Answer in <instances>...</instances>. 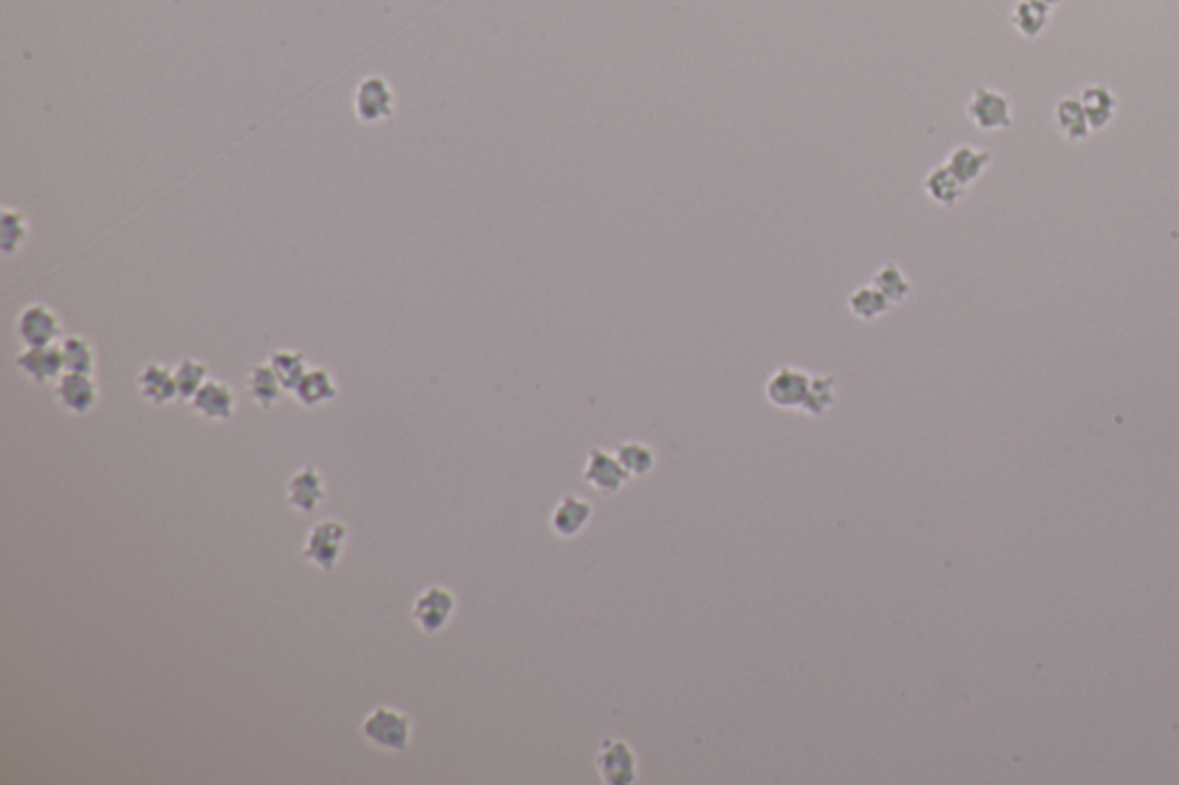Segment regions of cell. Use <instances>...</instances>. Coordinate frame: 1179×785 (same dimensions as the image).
<instances>
[{"label":"cell","mask_w":1179,"mask_h":785,"mask_svg":"<svg viewBox=\"0 0 1179 785\" xmlns=\"http://www.w3.org/2000/svg\"><path fill=\"white\" fill-rule=\"evenodd\" d=\"M848 309L855 318L869 323V320L885 316L887 311L892 309V304H889L887 297L882 295L876 286L866 284L855 288V291L848 295Z\"/></svg>","instance_id":"26"},{"label":"cell","mask_w":1179,"mask_h":785,"mask_svg":"<svg viewBox=\"0 0 1179 785\" xmlns=\"http://www.w3.org/2000/svg\"><path fill=\"white\" fill-rule=\"evenodd\" d=\"M351 530L341 518H323L307 530L302 544V558L321 571H332L344 558Z\"/></svg>","instance_id":"2"},{"label":"cell","mask_w":1179,"mask_h":785,"mask_svg":"<svg viewBox=\"0 0 1179 785\" xmlns=\"http://www.w3.org/2000/svg\"><path fill=\"white\" fill-rule=\"evenodd\" d=\"M595 765L606 785H631L638 781V756L625 739L606 737L597 751Z\"/></svg>","instance_id":"8"},{"label":"cell","mask_w":1179,"mask_h":785,"mask_svg":"<svg viewBox=\"0 0 1179 785\" xmlns=\"http://www.w3.org/2000/svg\"><path fill=\"white\" fill-rule=\"evenodd\" d=\"M56 401L65 413L83 417L93 413L100 403V385L93 373L65 371L56 380Z\"/></svg>","instance_id":"9"},{"label":"cell","mask_w":1179,"mask_h":785,"mask_svg":"<svg viewBox=\"0 0 1179 785\" xmlns=\"http://www.w3.org/2000/svg\"><path fill=\"white\" fill-rule=\"evenodd\" d=\"M270 367L275 369L277 378L281 380V385H284L286 392H291L298 383L302 380L304 373L309 371V362H307V355L302 353V350H293V348H279L275 353L270 355Z\"/></svg>","instance_id":"24"},{"label":"cell","mask_w":1179,"mask_h":785,"mask_svg":"<svg viewBox=\"0 0 1179 785\" xmlns=\"http://www.w3.org/2000/svg\"><path fill=\"white\" fill-rule=\"evenodd\" d=\"M1041 3H1044V5H1048V7H1055V5H1060V3H1062V0H1041Z\"/></svg>","instance_id":"31"},{"label":"cell","mask_w":1179,"mask_h":785,"mask_svg":"<svg viewBox=\"0 0 1179 785\" xmlns=\"http://www.w3.org/2000/svg\"><path fill=\"white\" fill-rule=\"evenodd\" d=\"M873 286H876L878 291L887 297L892 307L894 304H901L903 300H908V295L912 293V284H910L908 274H905L896 263L880 265L876 274H873Z\"/></svg>","instance_id":"29"},{"label":"cell","mask_w":1179,"mask_h":785,"mask_svg":"<svg viewBox=\"0 0 1179 785\" xmlns=\"http://www.w3.org/2000/svg\"><path fill=\"white\" fill-rule=\"evenodd\" d=\"M136 390L150 406H169L178 399V385L173 369L162 362H148L136 376Z\"/></svg>","instance_id":"14"},{"label":"cell","mask_w":1179,"mask_h":785,"mask_svg":"<svg viewBox=\"0 0 1179 785\" xmlns=\"http://www.w3.org/2000/svg\"><path fill=\"white\" fill-rule=\"evenodd\" d=\"M28 231L30 228L24 212L5 205L3 217H0V249H3V254H17V251L26 245Z\"/></svg>","instance_id":"28"},{"label":"cell","mask_w":1179,"mask_h":785,"mask_svg":"<svg viewBox=\"0 0 1179 785\" xmlns=\"http://www.w3.org/2000/svg\"><path fill=\"white\" fill-rule=\"evenodd\" d=\"M353 109L360 123L376 125L390 120L397 109V95H394L392 83L378 74L364 76L355 88Z\"/></svg>","instance_id":"4"},{"label":"cell","mask_w":1179,"mask_h":785,"mask_svg":"<svg viewBox=\"0 0 1179 785\" xmlns=\"http://www.w3.org/2000/svg\"><path fill=\"white\" fill-rule=\"evenodd\" d=\"M834 403H836V378L827 376V373L811 376L809 394H806L802 413L809 415V417H820V415L829 413V410L834 408Z\"/></svg>","instance_id":"30"},{"label":"cell","mask_w":1179,"mask_h":785,"mask_svg":"<svg viewBox=\"0 0 1179 785\" xmlns=\"http://www.w3.org/2000/svg\"><path fill=\"white\" fill-rule=\"evenodd\" d=\"M295 401L302 408H321L339 396V385L334 373L325 367H309L298 387L293 390Z\"/></svg>","instance_id":"16"},{"label":"cell","mask_w":1179,"mask_h":785,"mask_svg":"<svg viewBox=\"0 0 1179 785\" xmlns=\"http://www.w3.org/2000/svg\"><path fill=\"white\" fill-rule=\"evenodd\" d=\"M14 330L24 346H51L63 339V323H60L58 311L44 302H33L21 309Z\"/></svg>","instance_id":"6"},{"label":"cell","mask_w":1179,"mask_h":785,"mask_svg":"<svg viewBox=\"0 0 1179 785\" xmlns=\"http://www.w3.org/2000/svg\"><path fill=\"white\" fill-rule=\"evenodd\" d=\"M327 498V482L323 477V472L318 466H302L293 472L291 477H288V484H286V502L291 505L295 512H300L304 516L314 514L321 509V505Z\"/></svg>","instance_id":"10"},{"label":"cell","mask_w":1179,"mask_h":785,"mask_svg":"<svg viewBox=\"0 0 1179 785\" xmlns=\"http://www.w3.org/2000/svg\"><path fill=\"white\" fill-rule=\"evenodd\" d=\"M360 735L378 751L403 753L413 744L415 726L408 712L392 705H378L362 719Z\"/></svg>","instance_id":"1"},{"label":"cell","mask_w":1179,"mask_h":785,"mask_svg":"<svg viewBox=\"0 0 1179 785\" xmlns=\"http://www.w3.org/2000/svg\"><path fill=\"white\" fill-rule=\"evenodd\" d=\"M60 353H63L65 371L74 373H95V346L83 337V334H67L58 341Z\"/></svg>","instance_id":"25"},{"label":"cell","mask_w":1179,"mask_h":785,"mask_svg":"<svg viewBox=\"0 0 1179 785\" xmlns=\"http://www.w3.org/2000/svg\"><path fill=\"white\" fill-rule=\"evenodd\" d=\"M173 376H176L178 385V399L189 403L194 399V394L205 385V380L210 378V369L208 364L196 360V357H182L176 367H173Z\"/></svg>","instance_id":"27"},{"label":"cell","mask_w":1179,"mask_h":785,"mask_svg":"<svg viewBox=\"0 0 1179 785\" xmlns=\"http://www.w3.org/2000/svg\"><path fill=\"white\" fill-rule=\"evenodd\" d=\"M189 408L194 410L196 417L205 419V422L224 424L231 422L235 417L238 399H235L233 387L228 385L226 380L208 378L201 390L194 394V399L189 401Z\"/></svg>","instance_id":"11"},{"label":"cell","mask_w":1179,"mask_h":785,"mask_svg":"<svg viewBox=\"0 0 1179 785\" xmlns=\"http://www.w3.org/2000/svg\"><path fill=\"white\" fill-rule=\"evenodd\" d=\"M970 123L981 132H1000L1014 123V106L1002 90L979 86L972 90L970 102L965 106Z\"/></svg>","instance_id":"5"},{"label":"cell","mask_w":1179,"mask_h":785,"mask_svg":"<svg viewBox=\"0 0 1179 785\" xmlns=\"http://www.w3.org/2000/svg\"><path fill=\"white\" fill-rule=\"evenodd\" d=\"M19 373L35 385H49L65 373L63 353L58 344L51 346H24V350L14 357Z\"/></svg>","instance_id":"13"},{"label":"cell","mask_w":1179,"mask_h":785,"mask_svg":"<svg viewBox=\"0 0 1179 785\" xmlns=\"http://www.w3.org/2000/svg\"><path fill=\"white\" fill-rule=\"evenodd\" d=\"M1051 10L1053 7L1044 5L1041 0H1018L1011 10V24L1025 40H1037L1051 24Z\"/></svg>","instance_id":"21"},{"label":"cell","mask_w":1179,"mask_h":785,"mask_svg":"<svg viewBox=\"0 0 1179 785\" xmlns=\"http://www.w3.org/2000/svg\"><path fill=\"white\" fill-rule=\"evenodd\" d=\"M592 521V502H588L581 495L567 493L558 500V505L551 512V530L555 537L572 539L588 528Z\"/></svg>","instance_id":"15"},{"label":"cell","mask_w":1179,"mask_h":785,"mask_svg":"<svg viewBox=\"0 0 1179 785\" xmlns=\"http://www.w3.org/2000/svg\"><path fill=\"white\" fill-rule=\"evenodd\" d=\"M1078 97L1080 102H1083L1087 123H1090L1092 129H1104L1113 123L1117 111V99L1113 95V90L1099 86V83H1092V86L1083 88V93Z\"/></svg>","instance_id":"20"},{"label":"cell","mask_w":1179,"mask_h":785,"mask_svg":"<svg viewBox=\"0 0 1179 785\" xmlns=\"http://www.w3.org/2000/svg\"><path fill=\"white\" fill-rule=\"evenodd\" d=\"M456 606H459L456 594L447 585L433 583L417 594L413 606H410V617H413L420 634L436 636L450 627L456 615Z\"/></svg>","instance_id":"3"},{"label":"cell","mask_w":1179,"mask_h":785,"mask_svg":"<svg viewBox=\"0 0 1179 785\" xmlns=\"http://www.w3.org/2000/svg\"><path fill=\"white\" fill-rule=\"evenodd\" d=\"M809 385V371L793 367V364H786V367L774 369L770 373V378L765 380V399L770 401V406L779 410H800L802 413L806 394H809Z\"/></svg>","instance_id":"7"},{"label":"cell","mask_w":1179,"mask_h":785,"mask_svg":"<svg viewBox=\"0 0 1179 785\" xmlns=\"http://www.w3.org/2000/svg\"><path fill=\"white\" fill-rule=\"evenodd\" d=\"M991 162H993L991 152L984 150V148L970 146V143H961V146H956L945 159L949 171H952L965 187H970L972 182H977Z\"/></svg>","instance_id":"17"},{"label":"cell","mask_w":1179,"mask_h":785,"mask_svg":"<svg viewBox=\"0 0 1179 785\" xmlns=\"http://www.w3.org/2000/svg\"><path fill=\"white\" fill-rule=\"evenodd\" d=\"M615 454H618L622 468L627 470V475L631 479L650 475L654 466H657V452L643 440L620 442V445L615 447Z\"/></svg>","instance_id":"23"},{"label":"cell","mask_w":1179,"mask_h":785,"mask_svg":"<svg viewBox=\"0 0 1179 785\" xmlns=\"http://www.w3.org/2000/svg\"><path fill=\"white\" fill-rule=\"evenodd\" d=\"M924 192L940 208H954L965 194V185L949 171L947 164L933 166L924 178Z\"/></svg>","instance_id":"19"},{"label":"cell","mask_w":1179,"mask_h":785,"mask_svg":"<svg viewBox=\"0 0 1179 785\" xmlns=\"http://www.w3.org/2000/svg\"><path fill=\"white\" fill-rule=\"evenodd\" d=\"M583 479L585 484H590L597 493L615 495L622 491V486H625L631 477L627 475V470L622 468L618 454L608 452V449L602 447H592L583 466Z\"/></svg>","instance_id":"12"},{"label":"cell","mask_w":1179,"mask_h":785,"mask_svg":"<svg viewBox=\"0 0 1179 785\" xmlns=\"http://www.w3.org/2000/svg\"><path fill=\"white\" fill-rule=\"evenodd\" d=\"M245 387L251 396V401H254L256 406L263 408V410L275 408L277 403L281 401V396H284V392H286L284 385H281V380L277 378L275 369L270 367V362H263V364H256V367H251L247 373Z\"/></svg>","instance_id":"18"},{"label":"cell","mask_w":1179,"mask_h":785,"mask_svg":"<svg viewBox=\"0 0 1179 785\" xmlns=\"http://www.w3.org/2000/svg\"><path fill=\"white\" fill-rule=\"evenodd\" d=\"M1055 123L1060 127V132L1064 139L1069 141H1085L1087 136H1090L1092 127L1087 123V116H1085V109H1083V102H1080L1078 95H1069V97H1062L1060 102L1055 106Z\"/></svg>","instance_id":"22"}]
</instances>
